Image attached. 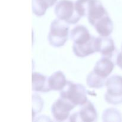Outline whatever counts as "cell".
Segmentation results:
<instances>
[{
  "mask_svg": "<svg viewBox=\"0 0 122 122\" xmlns=\"http://www.w3.org/2000/svg\"><path fill=\"white\" fill-rule=\"evenodd\" d=\"M54 13L56 17L69 24H76L82 17L75 8V2L70 0H60L56 5Z\"/></svg>",
  "mask_w": 122,
  "mask_h": 122,
  "instance_id": "3957f363",
  "label": "cell"
},
{
  "mask_svg": "<svg viewBox=\"0 0 122 122\" xmlns=\"http://www.w3.org/2000/svg\"><path fill=\"white\" fill-rule=\"evenodd\" d=\"M69 23L59 19L52 21L50 25L48 39L51 46L60 48L64 45L69 37Z\"/></svg>",
  "mask_w": 122,
  "mask_h": 122,
  "instance_id": "6da1fadb",
  "label": "cell"
},
{
  "mask_svg": "<svg viewBox=\"0 0 122 122\" xmlns=\"http://www.w3.org/2000/svg\"><path fill=\"white\" fill-rule=\"evenodd\" d=\"M114 61L109 57L102 56L96 63L93 71L99 76L107 78L114 69Z\"/></svg>",
  "mask_w": 122,
  "mask_h": 122,
  "instance_id": "9c48e42d",
  "label": "cell"
},
{
  "mask_svg": "<svg viewBox=\"0 0 122 122\" xmlns=\"http://www.w3.org/2000/svg\"><path fill=\"white\" fill-rule=\"evenodd\" d=\"M116 63L117 65L122 69V52H118L116 59Z\"/></svg>",
  "mask_w": 122,
  "mask_h": 122,
  "instance_id": "ac0fdd59",
  "label": "cell"
},
{
  "mask_svg": "<svg viewBox=\"0 0 122 122\" xmlns=\"http://www.w3.org/2000/svg\"><path fill=\"white\" fill-rule=\"evenodd\" d=\"M106 81L107 79L99 76L92 71L87 76L86 83L89 88L99 89L106 85Z\"/></svg>",
  "mask_w": 122,
  "mask_h": 122,
  "instance_id": "9a60e30c",
  "label": "cell"
},
{
  "mask_svg": "<svg viewBox=\"0 0 122 122\" xmlns=\"http://www.w3.org/2000/svg\"><path fill=\"white\" fill-rule=\"evenodd\" d=\"M57 0H32V11L37 16H42L48 8L53 6Z\"/></svg>",
  "mask_w": 122,
  "mask_h": 122,
  "instance_id": "5bb4252c",
  "label": "cell"
},
{
  "mask_svg": "<svg viewBox=\"0 0 122 122\" xmlns=\"http://www.w3.org/2000/svg\"><path fill=\"white\" fill-rule=\"evenodd\" d=\"M75 106L66 99L60 97L57 99L51 107V113L57 121H65L70 116V112L74 109Z\"/></svg>",
  "mask_w": 122,
  "mask_h": 122,
  "instance_id": "5b68a950",
  "label": "cell"
},
{
  "mask_svg": "<svg viewBox=\"0 0 122 122\" xmlns=\"http://www.w3.org/2000/svg\"><path fill=\"white\" fill-rule=\"evenodd\" d=\"M102 119V121L106 122H120L122 121V116L118 110L112 107L103 112Z\"/></svg>",
  "mask_w": 122,
  "mask_h": 122,
  "instance_id": "2e32d148",
  "label": "cell"
},
{
  "mask_svg": "<svg viewBox=\"0 0 122 122\" xmlns=\"http://www.w3.org/2000/svg\"><path fill=\"white\" fill-rule=\"evenodd\" d=\"M98 117L97 112L92 103L88 100L81 106L79 111L70 116V122H94Z\"/></svg>",
  "mask_w": 122,
  "mask_h": 122,
  "instance_id": "8992f818",
  "label": "cell"
},
{
  "mask_svg": "<svg viewBox=\"0 0 122 122\" xmlns=\"http://www.w3.org/2000/svg\"><path fill=\"white\" fill-rule=\"evenodd\" d=\"M73 51L77 57L83 58L91 54L97 52V38L92 36L90 40L86 44L77 45L73 44Z\"/></svg>",
  "mask_w": 122,
  "mask_h": 122,
  "instance_id": "ba28073f",
  "label": "cell"
},
{
  "mask_svg": "<svg viewBox=\"0 0 122 122\" xmlns=\"http://www.w3.org/2000/svg\"><path fill=\"white\" fill-rule=\"evenodd\" d=\"M107 92L105 100L108 104L117 105L122 104V76L114 75L107 79Z\"/></svg>",
  "mask_w": 122,
  "mask_h": 122,
  "instance_id": "277c9868",
  "label": "cell"
},
{
  "mask_svg": "<svg viewBox=\"0 0 122 122\" xmlns=\"http://www.w3.org/2000/svg\"><path fill=\"white\" fill-rule=\"evenodd\" d=\"M32 113H33V117H35L37 113H40L42 111L44 106V101L42 98L38 94H34L32 95Z\"/></svg>",
  "mask_w": 122,
  "mask_h": 122,
  "instance_id": "e0dca14e",
  "label": "cell"
},
{
  "mask_svg": "<svg viewBox=\"0 0 122 122\" xmlns=\"http://www.w3.org/2000/svg\"><path fill=\"white\" fill-rule=\"evenodd\" d=\"M67 81L62 71H57L48 77V84L51 90L60 91L64 87Z\"/></svg>",
  "mask_w": 122,
  "mask_h": 122,
  "instance_id": "4fadbf2b",
  "label": "cell"
},
{
  "mask_svg": "<svg viewBox=\"0 0 122 122\" xmlns=\"http://www.w3.org/2000/svg\"><path fill=\"white\" fill-rule=\"evenodd\" d=\"M97 50L102 56L109 57L113 61L114 59L116 63V59L118 53L116 50L114 41L112 38L101 36L97 38Z\"/></svg>",
  "mask_w": 122,
  "mask_h": 122,
  "instance_id": "52a82bcc",
  "label": "cell"
},
{
  "mask_svg": "<svg viewBox=\"0 0 122 122\" xmlns=\"http://www.w3.org/2000/svg\"><path fill=\"white\" fill-rule=\"evenodd\" d=\"M121 52H122V47H121Z\"/></svg>",
  "mask_w": 122,
  "mask_h": 122,
  "instance_id": "d6986e66",
  "label": "cell"
},
{
  "mask_svg": "<svg viewBox=\"0 0 122 122\" xmlns=\"http://www.w3.org/2000/svg\"><path fill=\"white\" fill-rule=\"evenodd\" d=\"M60 96L66 99L75 106H82L88 101L87 91L84 86L67 81L64 88L60 91Z\"/></svg>",
  "mask_w": 122,
  "mask_h": 122,
  "instance_id": "7a4b0ae2",
  "label": "cell"
},
{
  "mask_svg": "<svg viewBox=\"0 0 122 122\" xmlns=\"http://www.w3.org/2000/svg\"><path fill=\"white\" fill-rule=\"evenodd\" d=\"M70 37L73 41V44L82 45L88 42L91 38L88 29L83 25H77L70 32Z\"/></svg>",
  "mask_w": 122,
  "mask_h": 122,
  "instance_id": "30bf717a",
  "label": "cell"
},
{
  "mask_svg": "<svg viewBox=\"0 0 122 122\" xmlns=\"http://www.w3.org/2000/svg\"><path fill=\"white\" fill-rule=\"evenodd\" d=\"M32 90L35 92L46 93L51 91L48 77L38 72L32 73Z\"/></svg>",
  "mask_w": 122,
  "mask_h": 122,
  "instance_id": "7c38bea8",
  "label": "cell"
},
{
  "mask_svg": "<svg viewBox=\"0 0 122 122\" xmlns=\"http://www.w3.org/2000/svg\"><path fill=\"white\" fill-rule=\"evenodd\" d=\"M93 26L101 36H109L113 30V23L109 15H104L95 23Z\"/></svg>",
  "mask_w": 122,
  "mask_h": 122,
  "instance_id": "8fae6325",
  "label": "cell"
}]
</instances>
